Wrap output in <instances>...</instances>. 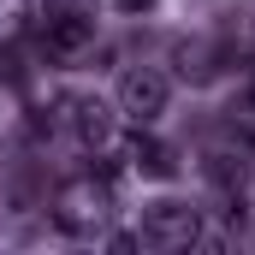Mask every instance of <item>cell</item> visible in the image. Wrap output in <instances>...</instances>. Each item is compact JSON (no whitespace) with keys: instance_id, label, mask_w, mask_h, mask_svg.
Returning a JSON list of instances; mask_svg holds the SVG:
<instances>
[{"instance_id":"obj_5","label":"cell","mask_w":255,"mask_h":255,"mask_svg":"<svg viewBox=\"0 0 255 255\" xmlns=\"http://www.w3.org/2000/svg\"><path fill=\"white\" fill-rule=\"evenodd\" d=\"M89 36H95V24H89L83 12H48L42 30H36V42H42L48 60H71V54H83Z\"/></svg>"},{"instance_id":"obj_7","label":"cell","mask_w":255,"mask_h":255,"mask_svg":"<svg viewBox=\"0 0 255 255\" xmlns=\"http://www.w3.org/2000/svg\"><path fill=\"white\" fill-rule=\"evenodd\" d=\"M208 178L220 190H232V184H244V160L238 154H208Z\"/></svg>"},{"instance_id":"obj_8","label":"cell","mask_w":255,"mask_h":255,"mask_svg":"<svg viewBox=\"0 0 255 255\" xmlns=\"http://www.w3.org/2000/svg\"><path fill=\"white\" fill-rule=\"evenodd\" d=\"M0 83L24 89V60H18V48H0Z\"/></svg>"},{"instance_id":"obj_6","label":"cell","mask_w":255,"mask_h":255,"mask_svg":"<svg viewBox=\"0 0 255 255\" xmlns=\"http://www.w3.org/2000/svg\"><path fill=\"white\" fill-rule=\"evenodd\" d=\"M130 160H136V172H148V178H172V172H178V154H172L166 142H154V136H136V142H130Z\"/></svg>"},{"instance_id":"obj_3","label":"cell","mask_w":255,"mask_h":255,"mask_svg":"<svg viewBox=\"0 0 255 255\" xmlns=\"http://www.w3.org/2000/svg\"><path fill=\"white\" fill-rule=\"evenodd\" d=\"M166 101H172L166 71H154V65H130L125 77H119V113H125V119H136V125L160 119V113H166Z\"/></svg>"},{"instance_id":"obj_9","label":"cell","mask_w":255,"mask_h":255,"mask_svg":"<svg viewBox=\"0 0 255 255\" xmlns=\"http://www.w3.org/2000/svg\"><path fill=\"white\" fill-rule=\"evenodd\" d=\"M119 6H125V12H148L154 0H119Z\"/></svg>"},{"instance_id":"obj_2","label":"cell","mask_w":255,"mask_h":255,"mask_svg":"<svg viewBox=\"0 0 255 255\" xmlns=\"http://www.w3.org/2000/svg\"><path fill=\"white\" fill-rule=\"evenodd\" d=\"M107 202H113V190L89 178V184H77V190H65L54 202V226H60L65 238H95L107 226Z\"/></svg>"},{"instance_id":"obj_4","label":"cell","mask_w":255,"mask_h":255,"mask_svg":"<svg viewBox=\"0 0 255 255\" xmlns=\"http://www.w3.org/2000/svg\"><path fill=\"white\" fill-rule=\"evenodd\" d=\"M54 107H60V125L71 130L77 142H107V136H113V107H107L101 95L65 89V95H54Z\"/></svg>"},{"instance_id":"obj_10","label":"cell","mask_w":255,"mask_h":255,"mask_svg":"<svg viewBox=\"0 0 255 255\" xmlns=\"http://www.w3.org/2000/svg\"><path fill=\"white\" fill-rule=\"evenodd\" d=\"M250 107H255V71H250Z\"/></svg>"},{"instance_id":"obj_1","label":"cell","mask_w":255,"mask_h":255,"mask_svg":"<svg viewBox=\"0 0 255 255\" xmlns=\"http://www.w3.org/2000/svg\"><path fill=\"white\" fill-rule=\"evenodd\" d=\"M136 238H142V244H154V250H184V244H196V238H202V208H190V202H172V196L142 202Z\"/></svg>"}]
</instances>
